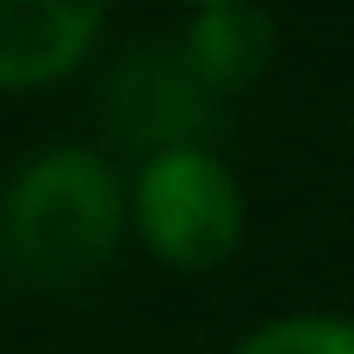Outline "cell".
I'll return each mask as SVG.
<instances>
[{
	"label": "cell",
	"instance_id": "cell-3",
	"mask_svg": "<svg viewBox=\"0 0 354 354\" xmlns=\"http://www.w3.org/2000/svg\"><path fill=\"white\" fill-rule=\"evenodd\" d=\"M100 112H106V131L124 149H137V162H149L162 149H212L224 100L193 75L174 37H143L106 68Z\"/></svg>",
	"mask_w": 354,
	"mask_h": 354
},
{
	"label": "cell",
	"instance_id": "cell-7",
	"mask_svg": "<svg viewBox=\"0 0 354 354\" xmlns=\"http://www.w3.org/2000/svg\"><path fill=\"white\" fill-rule=\"evenodd\" d=\"M348 149H354V112H348Z\"/></svg>",
	"mask_w": 354,
	"mask_h": 354
},
{
	"label": "cell",
	"instance_id": "cell-2",
	"mask_svg": "<svg viewBox=\"0 0 354 354\" xmlns=\"http://www.w3.org/2000/svg\"><path fill=\"white\" fill-rule=\"evenodd\" d=\"M131 230L174 274H212L243 249L249 199L218 149H162L131 174Z\"/></svg>",
	"mask_w": 354,
	"mask_h": 354
},
{
	"label": "cell",
	"instance_id": "cell-5",
	"mask_svg": "<svg viewBox=\"0 0 354 354\" xmlns=\"http://www.w3.org/2000/svg\"><path fill=\"white\" fill-rule=\"evenodd\" d=\"M174 44L187 50L193 75H199L218 100H236V93H249V87L274 68V56H280V25H274V12H261V6H249V0H212V6H199V12H187V25L174 31Z\"/></svg>",
	"mask_w": 354,
	"mask_h": 354
},
{
	"label": "cell",
	"instance_id": "cell-1",
	"mask_svg": "<svg viewBox=\"0 0 354 354\" xmlns=\"http://www.w3.org/2000/svg\"><path fill=\"white\" fill-rule=\"evenodd\" d=\"M131 236V180L87 143H44L0 180V268L37 292H75Z\"/></svg>",
	"mask_w": 354,
	"mask_h": 354
},
{
	"label": "cell",
	"instance_id": "cell-6",
	"mask_svg": "<svg viewBox=\"0 0 354 354\" xmlns=\"http://www.w3.org/2000/svg\"><path fill=\"white\" fill-rule=\"evenodd\" d=\"M230 354H354V317L342 311H286L236 336Z\"/></svg>",
	"mask_w": 354,
	"mask_h": 354
},
{
	"label": "cell",
	"instance_id": "cell-4",
	"mask_svg": "<svg viewBox=\"0 0 354 354\" xmlns=\"http://www.w3.org/2000/svg\"><path fill=\"white\" fill-rule=\"evenodd\" d=\"M106 31V12L87 0H0V87H50L75 75Z\"/></svg>",
	"mask_w": 354,
	"mask_h": 354
}]
</instances>
